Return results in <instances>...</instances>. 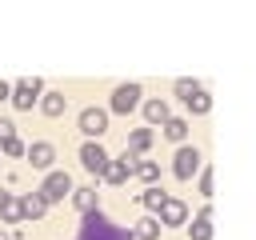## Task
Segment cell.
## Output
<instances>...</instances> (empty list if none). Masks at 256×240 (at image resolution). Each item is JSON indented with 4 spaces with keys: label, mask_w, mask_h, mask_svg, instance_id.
<instances>
[{
    "label": "cell",
    "mask_w": 256,
    "mask_h": 240,
    "mask_svg": "<svg viewBox=\"0 0 256 240\" xmlns=\"http://www.w3.org/2000/svg\"><path fill=\"white\" fill-rule=\"evenodd\" d=\"M76 240H132V232H128V228H116V224H112L108 216H100V212H88Z\"/></svg>",
    "instance_id": "cell-1"
},
{
    "label": "cell",
    "mask_w": 256,
    "mask_h": 240,
    "mask_svg": "<svg viewBox=\"0 0 256 240\" xmlns=\"http://www.w3.org/2000/svg\"><path fill=\"white\" fill-rule=\"evenodd\" d=\"M140 104V84H120L112 92V112H132Z\"/></svg>",
    "instance_id": "cell-5"
},
{
    "label": "cell",
    "mask_w": 256,
    "mask_h": 240,
    "mask_svg": "<svg viewBox=\"0 0 256 240\" xmlns=\"http://www.w3.org/2000/svg\"><path fill=\"white\" fill-rule=\"evenodd\" d=\"M172 172H176L180 180H192V176L200 172V156H196V148H176V156H172Z\"/></svg>",
    "instance_id": "cell-2"
},
{
    "label": "cell",
    "mask_w": 256,
    "mask_h": 240,
    "mask_svg": "<svg viewBox=\"0 0 256 240\" xmlns=\"http://www.w3.org/2000/svg\"><path fill=\"white\" fill-rule=\"evenodd\" d=\"M188 108H192V112H208V108H212V96H208V92H196Z\"/></svg>",
    "instance_id": "cell-22"
},
{
    "label": "cell",
    "mask_w": 256,
    "mask_h": 240,
    "mask_svg": "<svg viewBox=\"0 0 256 240\" xmlns=\"http://www.w3.org/2000/svg\"><path fill=\"white\" fill-rule=\"evenodd\" d=\"M4 152H8V156H20V152H24V144H20V140H8V144H4Z\"/></svg>",
    "instance_id": "cell-26"
},
{
    "label": "cell",
    "mask_w": 256,
    "mask_h": 240,
    "mask_svg": "<svg viewBox=\"0 0 256 240\" xmlns=\"http://www.w3.org/2000/svg\"><path fill=\"white\" fill-rule=\"evenodd\" d=\"M104 128H108V116H104L100 108H84V112H80V132H84V136H100Z\"/></svg>",
    "instance_id": "cell-7"
},
{
    "label": "cell",
    "mask_w": 256,
    "mask_h": 240,
    "mask_svg": "<svg viewBox=\"0 0 256 240\" xmlns=\"http://www.w3.org/2000/svg\"><path fill=\"white\" fill-rule=\"evenodd\" d=\"M0 240H12V236H8V232H0Z\"/></svg>",
    "instance_id": "cell-28"
},
{
    "label": "cell",
    "mask_w": 256,
    "mask_h": 240,
    "mask_svg": "<svg viewBox=\"0 0 256 240\" xmlns=\"http://www.w3.org/2000/svg\"><path fill=\"white\" fill-rule=\"evenodd\" d=\"M160 220H164V224H172V228H176V224H184V220H188L184 200H172V196H168V204L160 208Z\"/></svg>",
    "instance_id": "cell-9"
},
{
    "label": "cell",
    "mask_w": 256,
    "mask_h": 240,
    "mask_svg": "<svg viewBox=\"0 0 256 240\" xmlns=\"http://www.w3.org/2000/svg\"><path fill=\"white\" fill-rule=\"evenodd\" d=\"M164 136H168V140H176V144H180V140H184V136H188V124H184V120H168V124H164Z\"/></svg>",
    "instance_id": "cell-20"
},
{
    "label": "cell",
    "mask_w": 256,
    "mask_h": 240,
    "mask_svg": "<svg viewBox=\"0 0 256 240\" xmlns=\"http://www.w3.org/2000/svg\"><path fill=\"white\" fill-rule=\"evenodd\" d=\"M136 236H140V240H156V236H160V224L148 216V220H140V224H136Z\"/></svg>",
    "instance_id": "cell-21"
},
{
    "label": "cell",
    "mask_w": 256,
    "mask_h": 240,
    "mask_svg": "<svg viewBox=\"0 0 256 240\" xmlns=\"http://www.w3.org/2000/svg\"><path fill=\"white\" fill-rule=\"evenodd\" d=\"M0 216H4V220H12V224H16V220H24V200H12L8 192H0Z\"/></svg>",
    "instance_id": "cell-12"
},
{
    "label": "cell",
    "mask_w": 256,
    "mask_h": 240,
    "mask_svg": "<svg viewBox=\"0 0 256 240\" xmlns=\"http://www.w3.org/2000/svg\"><path fill=\"white\" fill-rule=\"evenodd\" d=\"M132 172H140V164H136V156H132V152H124V156H120L116 164H108L104 180H108V184H124V180H128Z\"/></svg>",
    "instance_id": "cell-4"
},
{
    "label": "cell",
    "mask_w": 256,
    "mask_h": 240,
    "mask_svg": "<svg viewBox=\"0 0 256 240\" xmlns=\"http://www.w3.org/2000/svg\"><path fill=\"white\" fill-rule=\"evenodd\" d=\"M68 192H72L68 172H48V180H44V196H48V200H64Z\"/></svg>",
    "instance_id": "cell-8"
},
{
    "label": "cell",
    "mask_w": 256,
    "mask_h": 240,
    "mask_svg": "<svg viewBox=\"0 0 256 240\" xmlns=\"http://www.w3.org/2000/svg\"><path fill=\"white\" fill-rule=\"evenodd\" d=\"M140 204H144V208H152V212H160V208H164V204H168V196H164V192H160V188H148V192H144V196H140Z\"/></svg>",
    "instance_id": "cell-17"
},
{
    "label": "cell",
    "mask_w": 256,
    "mask_h": 240,
    "mask_svg": "<svg viewBox=\"0 0 256 240\" xmlns=\"http://www.w3.org/2000/svg\"><path fill=\"white\" fill-rule=\"evenodd\" d=\"M148 144H152V132H148V128L128 132V152H132V156H136V152H148Z\"/></svg>",
    "instance_id": "cell-15"
},
{
    "label": "cell",
    "mask_w": 256,
    "mask_h": 240,
    "mask_svg": "<svg viewBox=\"0 0 256 240\" xmlns=\"http://www.w3.org/2000/svg\"><path fill=\"white\" fill-rule=\"evenodd\" d=\"M36 92H40V80H36V76H24V80L16 84V92H12V104H16L20 112H28V108L36 104Z\"/></svg>",
    "instance_id": "cell-3"
},
{
    "label": "cell",
    "mask_w": 256,
    "mask_h": 240,
    "mask_svg": "<svg viewBox=\"0 0 256 240\" xmlns=\"http://www.w3.org/2000/svg\"><path fill=\"white\" fill-rule=\"evenodd\" d=\"M80 160H84V168L96 172V176L108 172V152H104L100 144H84V148H80Z\"/></svg>",
    "instance_id": "cell-6"
},
{
    "label": "cell",
    "mask_w": 256,
    "mask_h": 240,
    "mask_svg": "<svg viewBox=\"0 0 256 240\" xmlns=\"http://www.w3.org/2000/svg\"><path fill=\"white\" fill-rule=\"evenodd\" d=\"M196 92H200V84H196V80H188V76H180V80H176V96H180V100H188V104H192V96H196Z\"/></svg>",
    "instance_id": "cell-18"
},
{
    "label": "cell",
    "mask_w": 256,
    "mask_h": 240,
    "mask_svg": "<svg viewBox=\"0 0 256 240\" xmlns=\"http://www.w3.org/2000/svg\"><path fill=\"white\" fill-rule=\"evenodd\" d=\"M8 140H16V128H12V120H0V144H8Z\"/></svg>",
    "instance_id": "cell-24"
},
{
    "label": "cell",
    "mask_w": 256,
    "mask_h": 240,
    "mask_svg": "<svg viewBox=\"0 0 256 240\" xmlns=\"http://www.w3.org/2000/svg\"><path fill=\"white\" fill-rule=\"evenodd\" d=\"M72 200H76V208H80L84 216H88V212H96V192H92V188H76V192H72Z\"/></svg>",
    "instance_id": "cell-16"
},
{
    "label": "cell",
    "mask_w": 256,
    "mask_h": 240,
    "mask_svg": "<svg viewBox=\"0 0 256 240\" xmlns=\"http://www.w3.org/2000/svg\"><path fill=\"white\" fill-rule=\"evenodd\" d=\"M40 108H44V116H60V112H64V96H60V92H48Z\"/></svg>",
    "instance_id": "cell-19"
},
{
    "label": "cell",
    "mask_w": 256,
    "mask_h": 240,
    "mask_svg": "<svg viewBox=\"0 0 256 240\" xmlns=\"http://www.w3.org/2000/svg\"><path fill=\"white\" fill-rule=\"evenodd\" d=\"M44 208H48V196H44V192H28V196H24V216L40 220V216H44Z\"/></svg>",
    "instance_id": "cell-13"
},
{
    "label": "cell",
    "mask_w": 256,
    "mask_h": 240,
    "mask_svg": "<svg viewBox=\"0 0 256 240\" xmlns=\"http://www.w3.org/2000/svg\"><path fill=\"white\" fill-rule=\"evenodd\" d=\"M28 160H32L36 168H48V164L56 160V152H52V144H32V148H28Z\"/></svg>",
    "instance_id": "cell-14"
},
{
    "label": "cell",
    "mask_w": 256,
    "mask_h": 240,
    "mask_svg": "<svg viewBox=\"0 0 256 240\" xmlns=\"http://www.w3.org/2000/svg\"><path fill=\"white\" fill-rule=\"evenodd\" d=\"M140 176H144L148 184H156V176H160V168H156L152 160H144V164H140Z\"/></svg>",
    "instance_id": "cell-23"
},
{
    "label": "cell",
    "mask_w": 256,
    "mask_h": 240,
    "mask_svg": "<svg viewBox=\"0 0 256 240\" xmlns=\"http://www.w3.org/2000/svg\"><path fill=\"white\" fill-rule=\"evenodd\" d=\"M192 240H212V208H204L196 220H192V232H188Z\"/></svg>",
    "instance_id": "cell-11"
},
{
    "label": "cell",
    "mask_w": 256,
    "mask_h": 240,
    "mask_svg": "<svg viewBox=\"0 0 256 240\" xmlns=\"http://www.w3.org/2000/svg\"><path fill=\"white\" fill-rule=\"evenodd\" d=\"M0 100H8V84L4 80H0Z\"/></svg>",
    "instance_id": "cell-27"
},
{
    "label": "cell",
    "mask_w": 256,
    "mask_h": 240,
    "mask_svg": "<svg viewBox=\"0 0 256 240\" xmlns=\"http://www.w3.org/2000/svg\"><path fill=\"white\" fill-rule=\"evenodd\" d=\"M200 192H204V196H212V172H208V168L200 172Z\"/></svg>",
    "instance_id": "cell-25"
},
{
    "label": "cell",
    "mask_w": 256,
    "mask_h": 240,
    "mask_svg": "<svg viewBox=\"0 0 256 240\" xmlns=\"http://www.w3.org/2000/svg\"><path fill=\"white\" fill-rule=\"evenodd\" d=\"M144 120H148V124H168V120H172V116H168V104H164L160 96L148 100V104H144Z\"/></svg>",
    "instance_id": "cell-10"
}]
</instances>
